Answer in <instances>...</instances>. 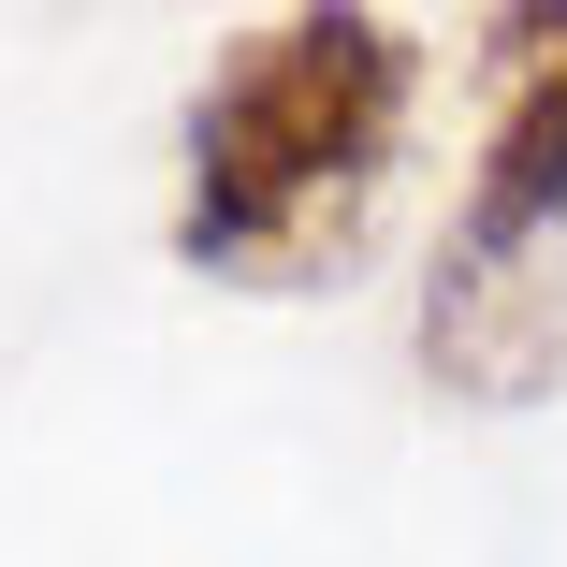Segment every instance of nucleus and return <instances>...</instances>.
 Listing matches in <instances>:
<instances>
[{
  "mask_svg": "<svg viewBox=\"0 0 567 567\" xmlns=\"http://www.w3.org/2000/svg\"><path fill=\"white\" fill-rule=\"evenodd\" d=\"M408 30L393 16H277L218 59L204 117H189V204H175V248L204 277H248V291H306L320 262H350L364 204L393 175L408 132Z\"/></svg>",
  "mask_w": 567,
  "mask_h": 567,
  "instance_id": "1",
  "label": "nucleus"
},
{
  "mask_svg": "<svg viewBox=\"0 0 567 567\" xmlns=\"http://www.w3.org/2000/svg\"><path fill=\"white\" fill-rule=\"evenodd\" d=\"M567 218V16H509L495 30V132L451 218V262H524Z\"/></svg>",
  "mask_w": 567,
  "mask_h": 567,
  "instance_id": "2",
  "label": "nucleus"
},
{
  "mask_svg": "<svg viewBox=\"0 0 567 567\" xmlns=\"http://www.w3.org/2000/svg\"><path fill=\"white\" fill-rule=\"evenodd\" d=\"M422 364L466 393V408H538L553 364H567V306L509 262H451L436 248V291H422Z\"/></svg>",
  "mask_w": 567,
  "mask_h": 567,
  "instance_id": "3",
  "label": "nucleus"
}]
</instances>
